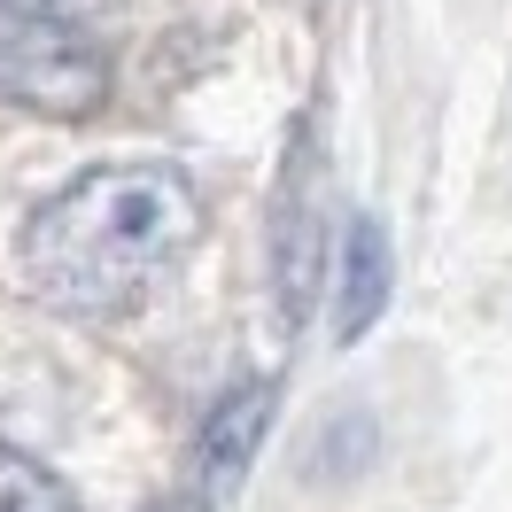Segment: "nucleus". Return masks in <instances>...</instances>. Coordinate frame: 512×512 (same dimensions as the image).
Masks as SVG:
<instances>
[{"instance_id":"obj_1","label":"nucleus","mask_w":512,"mask_h":512,"mask_svg":"<svg viewBox=\"0 0 512 512\" xmlns=\"http://www.w3.org/2000/svg\"><path fill=\"white\" fill-rule=\"evenodd\" d=\"M202 202L179 163H94L24 225V280L55 311L109 319L187 256Z\"/></svg>"},{"instance_id":"obj_2","label":"nucleus","mask_w":512,"mask_h":512,"mask_svg":"<svg viewBox=\"0 0 512 512\" xmlns=\"http://www.w3.org/2000/svg\"><path fill=\"white\" fill-rule=\"evenodd\" d=\"M0 94L24 109H47V117H86L109 94V55L63 8L0 0Z\"/></svg>"},{"instance_id":"obj_3","label":"nucleus","mask_w":512,"mask_h":512,"mask_svg":"<svg viewBox=\"0 0 512 512\" xmlns=\"http://www.w3.org/2000/svg\"><path fill=\"white\" fill-rule=\"evenodd\" d=\"M388 280H396V249H388L381 218H350L342 272H334V342H365V326L388 311Z\"/></svg>"},{"instance_id":"obj_4","label":"nucleus","mask_w":512,"mask_h":512,"mask_svg":"<svg viewBox=\"0 0 512 512\" xmlns=\"http://www.w3.org/2000/svg\"><path fill=\"white\" fill-rule=\"evenodd\" d=\"M264 419H272V381H249V388H233L218 412H210V427H202V497H218L225 481L249 466V450L256 435H264Z\"/></svg>"},{"instance_id":"obj_5","label":"nucleus","mask_w":512,"mask_h":512,"mask_svg":"<svg viewBox=\"0 0 512 512\" xmlns=\"http://www.w3.org/2000/svg\"><path fill=\"white\" fill-rule=\"evenodd\" d=\"M0 512H78V497L47 466H32L24 450L0 443Z\"/></svg>"},{"instance_id":"obj_6","label":"nucleus","mask_w":512,"mask_h":512,"mask_svg":"<svg viewBox=\"0 0 512 512\" xmlns=\"http://www.w3.org/2000/svg\"><path fill=\"white\" fill-rule=\"evenodd\" d=\"M365 458H373V419H365V412L334 419V427H326V443H319V474H326V481L365 474Z\"/></svg>"},{"instance_id":"obj_7","label":"nucleus","mask_w":512,"mask_h":512,"mask_svg":"<svg viewBox=\"0 0 512 512\" xmlns=\"http://www.w3.org/2000/svg\"><path fill=\"white\" fill-rule=\"evenodd\" d=\"M163 512H202V497H187V505H163Z\"/></svg>"}]
</instances>
